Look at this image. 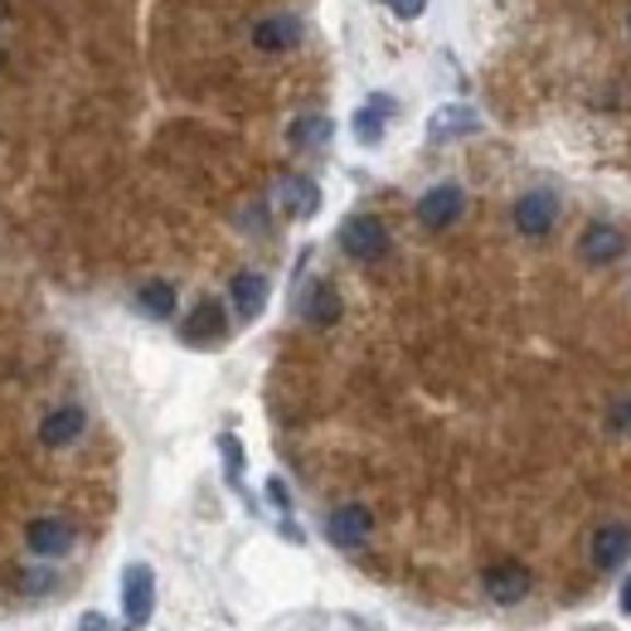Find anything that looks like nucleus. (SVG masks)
<instances>
[{"label":"nucleus","mask_w":631,"mask_h":631,"mask_svg":"<svg viewBox=\"0 0 631 631\" xmlns=\"http://www.w3.org/2000/svg\"><path fill=\"white\" fill-rule=\"evenodd\" d=\"M341 248H345V257H355V263H375V257L389 253V229L375 219V214H351V219L341 223Z\"/></svg>","instance_id":"nucleus-2"},{"label":"nucleus","mask_w":631,"mask_h":631,"mask_svg":"<svg viewBox=\"0 0 631 631\" xmlns=\"http://www.w3.org/2000/svg\"><path fill=\"white\" fill-rule=\"evenodd\" d=\"M307 321L316 331H331L335 321H341V291L331 287V282H316L311 297H307Z\"/></svg>","instance_id":"nucleus-19"},{"label":"nucleus","mask_w":631,"mask_h":631,"mask_svg":"<svg viewBox=\"0 0 631 631\" xmlns=\"http://www.w3.org/2000/svg\"><path fill=\"white\" fill-rule=\"evenodd\" d=\"M122 612H127V631H141L156 612V573L151 563H131L122 578Z\"/></svg>","instance_id":"nucleus-3"},{"label":"nucleus","mask_w":631,"mask_h":631,"mask_svg":"<svg viewBox=\"0 0 631 631\" xmlns=\"http://www.w3.org/2000/svg\"><path fill=\"white\" fill-rule=\"evenodd\" d=\"M137 307L151 316V321H171V316H175V282H165V277L141 282V287H137Z\"/></svg>","instance_id":"nucleus-17"},{"label":"nucleus","mask_w":631,"mask_h":631,"mask_svg":"<svg viewBox=\"0 0 631 631\" xmlns=\"http://www.w3.org/2000/svg\"><path fill=\"white\" fill-rule=\"evenodd\" d=\"M78 631H117V627H112L107 612H83L78 617Z\"/></svg>","instance_id":"nucleus-22"},{"label":"nucleus","mask_w":631,"mask_h":631,"mask_svg":"<svg viewBox=\"0 0 631 631\" xmlns=\"http://www.w3.org/2000/svg\"><path fill=\"white\" fill-rule=\"evenodd\" d=\"M331 117H321V112H307V117H297L287 127V141L297 146V151H321L325 141H331Z\"/></svg>","instance_id":"nucleus-18"},{"label":"nucleus","mask_w":631,"mask_h":631,"mask_svg":"<svg viewBox=\"0 0 631 631\" xmlns=\"http://www.w3.org/2000/svg\"><path fill=\"white\" fill-rule=\"evenodd\" d=\"M385 5H389L399 20H418L423 10H427V0H385Z\"/></svg>","instance_id":"nucleus-21"},{"label":"nucleus","mask_w":631,"mask_h":631,"mask_svg":"<svg viewBox=\"0 0 631 631\" xmlns=\"http://www.w3.org/2000/svg\"><path fill=\"white\" fill-rule=\"evenodd\" d=\"M622 612H627V617H631V578H627V583H622Z\"/></svg>","instance_id":"nucleus-24"},{"label":"nucleus","mask_w":631,"mask_h":631,"mask_svg":"<svg viewBox=\"0 0 631 631\" xmlns=\"http://www.w3.org/2000/svg\"><path fill=\"white\" fill-rule=\"evenodd\" d=\"M291 44H301V20L291 15V10H282V15H267L253 25V49L257 54H287Z\"/></svg>","instance_id":"nucleus-10"},{"label":"nucleus","mask_w":631,"mask_h":631,"mask_svg":"<svg viewBox=\"0 0 631 631\" xmlns=\"http://www.w3.org/2000/svg\"><path fill=\"white\" fill-rule=\"evenodd\" d=\"M461 209H467L461 185H433L418 199V223H423V229H452V223L461 219Z\"/></svg>","instance_id":"nucleus-8"},{"label":"nucleus","mask_w":631,"mask_h":631,"mask_svg":"<svg viewBox=\"0 0 631 631\" xmlns=\"http://www.w3.org/2000/svg\"><path fill=\"white\" fill-rule=\"evenodd\" d=\"M389 112H393L389 97H369V103L355 112V122H351V127H355V141H359V146H379V141H385Z\"/></svg>","instance_id":"nucleus-16"},{"label":"nucleus","mask_w":631,"mask_h":631,"mask_svg":"<svg viewBox=\"0 0 631 631\" xmlns=\"http://www.w3.org/2000/svg\"><path fill=\"white\" fill-rule=\"evenodd\" d=\"M83 433H88V409H83V403H59V409H49L39 418V443L49 447V452L73 447Z\"/></svg>","instance_id":"nucleus-6"},{"label":"nucleus","mask_w":631,"mask_h":631,"mask_svg":"<svg viewBox=\"0 0 631 631\" xmlns=\"http://www.w3.org/2000/svg\"><path fill=\"white\" fill-rule=\"evenodd\" d=\"M375 535V515H369V505H335L331 515H325V539H331L335 549H359L365 539Z\"/></svg>","instance_id":"nucleus-5"},{"label":"nucleus","mask_w":631,"mask_h":631,"mask_svg":"<svg viewBox=\"0 0 631 631\" xmlns=\"http://www.w3.org/2000/svg\"><path fill=\"white\" fill-rule=\"evenodd\" d=\"M0 20H10V0H0Z\"/></svg>","instance_id":"nucleus-26"},{"label":"nucleus","mask_w":631,"mask_h":631,"mask_svg":"<svg viewBox=\"0 0 631 631\" xmlns=\"http://www.w3.org/2000/svg\"><path fill=\"white\" fill-rule=\"evenodd\" d=\"M617 418H622V423L631 427V403H622V413H617Z\"/></svg>","instance_id":"nucleus-25"},{"label":"nucleus","mask_w":631,"mask_h":631,"mask_svg":"<svg viewBox=\"0 0 631 631\" xmlns=\"http://www.w3.org/2000/svg\"><path fill=\"white\" fill-rule=\"evenodd\" d=\"M578 253H583V263L607 267V263H617V257L627 253V239H622V229H617V223H588V229H583V239H578Z\"/></svg>","instance_id":"nucleus-11"},{"label":"nucleus","mask_w":631,"mask_h":631,"mask_svg":"<svg viewBox=\"0 0 631 631\" xmlns=\"http://www.w3.org/2000/svg\"><path fill=\"white\" fill-rule=\"evenodd\" d=\"M25 549L35 559H64V554H73V544H78V529L73 520H64V515H35V520H25Z\"/></svg>","instance_id":"nucleus-1"},{"label":"nucleus","mask_w":631,"mask_h":631,"mask_svg":"<svg viewBox=\"0 0 631 631\" xmlns=\"http://www.w3.org/2000/svg\"><path fill=\"white\" fill-rule=\"evenodd\" d=\"M229 297H233V311H239L243 321H253V316H263V307H267V277L263 273H239L229 282Z\"/></svg>","instance_id":"nucleus-15"},{"label":"nucleus","mask_w":631,"mask_h":631,"mask_svg":"<svg viewBox=\"0 0 631 631\" xmlns=\"http://www.w3.org/2000/svg\"><path fill=\"white\" fill-rule=\"evenodd\" d=\"M223 331H229L223 301H195V311H190L185 325H180V335H185L190 345H214V341H223Z\"/></svg>","instance_id":"nucleus-9"},{"label":"nucleus","mask_w":631,"mask_h":631,"mask_svg":"<svg viewBox=\"0 0 631 631\" xmlns=\"http://www.w3.org/2000/svg\"><path fill=\"white\" fill-rule=\"evenodd\" d=\"M277 205L291 214V219H311L316 209H321V185L307 175H287L277 185Z\"/></svg>","instance_id":"nucleus-13"},{"label":"nucleus","mask_w":631,"mask_h":631,"mask_svg":"<svg viewBox=\"0 0 631 631\" xmlns=\"http://www.w3.org/2000/svg\"><path fill=\"white\" fill-rule=\"evenodd\" d=\"M481 588H486L491 603L510 607V603H520V597L529 593V569H525V563H515V559H501V563H491V569L481 573Z\"/></svg>","instance_id":"nucleus-7"},{"label":"nucleus","mask_w":631,"mask_h":631,"mask_svg":"<svg viewBox=\"0 0 631 631\" xmlns=\"http://www.w3.org/2000/svg\"><path fill=\"white\" fill-rule=\"evenodd\" d=\"M471 131H481V117L467 103H447L427 117V141H452V137H471Z\"/></svg>","instance_id":"nucleus-12"},{"label":"nucleus","mask_w":631,"mask_h":631,"mask_svg":"<svg viewBox=\"0 0 631 631\" xmlns=\"http://www.w3.org/2000/svg\"><path fill=\"white\" fill-rule=\"evenodd\" d=\"M219 452H223V471H229V481L239 486V481H243V443L233 433H223L219 437Z\"/></svg>","instance_id":"nucleus-20"},{"label":"nucleus","mask_w":631,"mask_h":631,"mask_svg":"<svg viewBox=\"0 0 631 631\" xmlns=\"http://www.w3.org/2000/svg\"><path fill=\"white\" fill-rule=\"evenodd\" d=\"M627 554H631V529L627 525H607V529L593 535V563L603 573H612L617 563H627Z\"/></svg>","instance_id":"nucleus-14"},{"label":"nucleus","mask_w":631,"mask_h":631,"mask_svg":"<svg viewBox=\"0 0 631 631\" xmlns=\"http://www.w3.org/2000/svg\"><path fill=\"white\" fill-rule=\"evenodd\" d=\"M267 495H273L277 510H291V495H287V481L282 477H267Z\"/></svg>","instance_id":"nucleus-23"},{"label":"nucleus","mask_w":631,"mask_h":631,"mask_svg":"<svg viewBox=\"0 0 631 631\" xmlns=\"http://www.w3.org/2000/svg\"><path fill=\"white\" fill-rule=\"evenodd\" d=\"M554 223H559V195L554 190H525V195L515 199V229H520L525 239H544Z\"/></svg>","instance_id":"nucleus-4"}]
</instances>
